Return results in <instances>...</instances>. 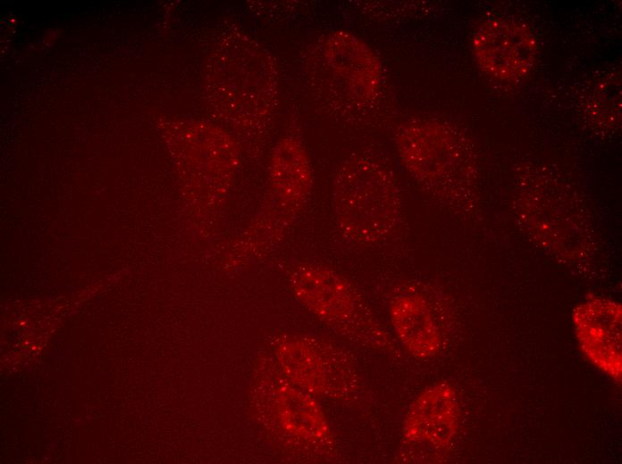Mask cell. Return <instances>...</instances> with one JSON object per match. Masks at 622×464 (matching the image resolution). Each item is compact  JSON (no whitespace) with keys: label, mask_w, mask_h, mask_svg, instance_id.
I'll return each instance as SVG.
<instances>
[{"label":"cell","mask_w":622,"mask_h":464,"mask_svg":"<svg viewBox=\"0 0 622 464\" xmlns=\"http://www.w3.org/2000/svg\"><path fill=\"white\" fill-rule=\"evenodd\" d=\"M333 209L348 241L360 245L384 241L401 220V195L393 173L372 157L350 156L334 180Z\"/></svg>","instance_id":"1"},{"label":"cell","mask_w":622,"mask_h":464,"mask_svg":"<svg viewBox=\"0 0 622 464\" xmlns=\"http://www.w3.org/2000/svg\"><path fill=\"white\" fill-rule=\"evenodd\" d=\"M395 144L408 172L450 203H464L474 178V161L464 137L441 123L411 120Z\"/></svg>","instance_id":"2"},{"label":"cell","mask_w":622,"mask_h":464,"mask_svg":"<svg viewBox=\"0 0 622 464\" xmlns=\"http://www.w3.org/2000/svg\"><path fill=\"white\" fill-rule=\"evenodd\" d=\"M473 51L480 67L500 79L524 77L537 54L534 34L524 25L508 20L484 22L473 37Z\"/></svg>","instance_id":"3"},{"label":"cell","mask_w":622,"mask_h":464,"mask_svg":"<svg viewBox=\"0 0 622 464\" xmlns=\"http://www.w3.org/2000/svg\"><path fill=\"white\" fill-rule=\"evenodd\" d=\"M621 305L610 299L593 296L573 311L576 336L584 356L601 371L620 381Z\"/></svg>","instance_id":"4"},{"label":"cell","mask_w":622,"mask_h":464,"mask_svg":"<svg viewBox=\"0 0 622 464\" xmlns=\"http://www.w3.org/2000/svg\"><path fill=\"white\" fill-rule=\"evenodd\" d=\"M458 427V405L454 388L439 383L422 392L407 413L403 433L413 442L444 447Z\"/></svg>","instance_id":"5"},{"label":"cell","mask_w":622,"mask_h":464,"mask_svg":"<svg viewBox=\"0 0 622 464\" xmlns=\"http://www.w3.org/2000/svg\"><path fill=\"white\" fill-rule=\"evenodd\" d=\"M293 285L298 297L315 313L329 320L350 321L361 311L355 288L329 270L302 267L295 273Z\"/></svg>","instance_id":"6"},{"label":"cell","mask_w":622,"mask_h":464,"mask_svg":"<svg viewBox=\"0 0 622 464\" xmlns=\"http://www.w3.org/2000/svg\"><path fill=\"white\" fill-rule=\"evenodd\" d=\"M329 62L358 98L372 99L382 80V65L374 51L357 36L338 31L326 43Z\"/></svg>","instance_id":"7"},{"label":"cell","mask_w":622,"mask_h":464,"mask_svg":"<svg viewBox=\"0 0 622 464\" xmlns=\"http://www.w3.org/2000/svg\"><path fill=\"white\" fill-rule=\"evenodd\" d=\"M272 185L284 219H290L305 203L312 183L311 168L305 148L292 137L277 146L272 167Z\"/></svg>","instance_id":"8"},{"label":"cell","mask_w":622,"mask_h":464,"mask_svg":"<svg viewBox=\"0 0 622 464\" xmlns=\"http://www.w3.org/2000/svg\"><path fill=\"white\" fill-rule=\"evenodd\" d=\"M390 318L396 335L415 357L437 354L441 336L424 299L416 294L396 296L390 303Z\"/></svg>","instance_id":"9"}]
</instances>
